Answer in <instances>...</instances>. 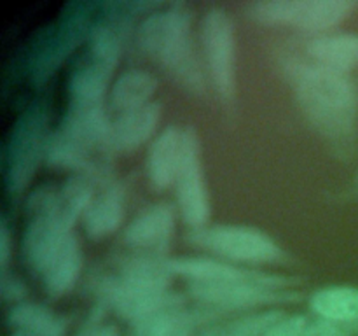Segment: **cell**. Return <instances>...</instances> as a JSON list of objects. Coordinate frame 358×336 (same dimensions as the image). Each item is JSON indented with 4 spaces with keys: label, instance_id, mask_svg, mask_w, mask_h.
I'll list each match as a JSON object with an SVG mask.
<instances>
[{
    "label": "cell",
    "instance_id": "7",
    "mask_svg": "<svg viewBox=\"0 0 358 336\" xmlns=\"http://www.w3.org/2000/svg\"><path fill=\"white\" fill-rule=\"evenodd\" d=\"M201 42L213 86L224 100L236 91V44L234 24L226 10L210 9L201 23Z\"/></svg>",
    "mask_w": 358,
    "mask_h": 336
},
{
    "label": "cell",
    "instance_id": "3",
    "mask_svg": "<svg viewBox=\"0 0 358 336\" xmlns=\"http://www.w3.org/2000/svg\"><path fill=\"white\" fill-rule=\"evenodd\" d=\"M171 275L168 262L147 258L129 259L119 275L101 284V293L119 317L136 326L173 300L175 296L168 294Z\"/></svg>",
    "mask_w": 358,
    "mask_h": 336
},
{
    "label": "cell",
    "instance_id": "28",
    "mask_svg": "<svg viewBox=\"0 0 358 336\" xmlns=\"http://www.w3.org/2000/svg\"><path fill=\"white\" fill-rule=\"evenodd\" d=\"M96 336H119V335H117V329H115L114 326H100Z\"/></svg>",
    "mask_w": 358,
    "mask_h": 336
},
{
    "label": "cell",
    "instance_id": "11",
    "mask_svg": "<svg viewBox=\"0 0 358 336\" xmlns=\"http://www.w3.org/2000/svg\"><path fill=\"white\" fill-rule=\"evenodd\" d=\"M93 198L91 182L84 177H73L62 186H45L35 191L28 200V214L48 217L72 231L76 220L84 216Z\"/></svg>",
    "mask_w": 358,
    "mask_h": 336
},
{
    "label": "cell",
    "instance_id": "12",
    "mask_svg": "<svg viewBox=\"0 0 358 336\" xmlns=\"http://www.w3.org/2000/svg\"><path fill=\"white\" fill-rule=\"evenodd\" d=\"M184 158V130L177 126L163 130L152 142L147 156V175L154 189L163 191L177 182Z\"/></svg>",
    "mask_w": 358,
    "mask_h": 336
},
{
    "label": "cell",
    "instance_id": "25",
    "mask_svg": "<svg viewBox=\"0 0 358 336\" xmlns=\"http://www.w3.org/2000/svg\"><path fill=\"white\" fill-rule=\"evenodd\" d=\"M310 328V318L304 315L283 317L266 332V336H306Z\"/></svg>",
    "mask_w": 358,
    "mask_h": 336
},
{
    "label": "cell",
    "instance_id": "24",
    "mask_svg": "<svg viewBox=\"0 0 358 336\" xmlns=\"http://www.w3.org/2000/svg\"><path fill=\"white\" fill-rule=\"evenodd\" d=\"M306 336H358V324H341L317 318L310 321Z\"/></svg>",
    "mask_w": 358,
    "mask_h": 336
},
{
    "label": "cell",
    "instance_id": "30",
    "mask_svg": "<svg viewBox=\"0 0 358 336\" xmlns=\"http://www.w3.org/2000/svg\"><path fill=\"white\" fill-rule=\"evenodd\" d=\"M357 186H358V177H357Z\"/></svg>",
    "mask_w": 358,
    "mask_h": 336
},
{
    "label": "cell",
    "instance_id": "1",
    "mask_svg": "<svg viewBox=\"0 0 358 336\" xmlns=\"http://www.w3.org/2000/svg\"><path fill=\"white\" fill-rule=\"evenodd\" d=\"M285 72L301 108L324 135L334 140L353 135L358 100L348 74L299 58L287 59Z\"/></svg>",
    "mask_w": 358,
    "mask_h": 336
},
{
    "label": "cell",
    "instance_id": "14",
    "mask_svg": "<svg viewBox=\"0 0 358 336\" xmlns=\"http://www.w3.org/2000/svg\"><path fill=\"white\" fill-rule=\"evenodd\" d=\"M112 70L84 56L73 69L69 80V108L72 111H94L103 108L108 79Z\"/></svg>",
    "mask_w": 358,
    "mask_h": 336
},
{
    "label": "cell",
    "instance_id": "18",
    "mask_svg": "<svg viewBox=\"0 0 358 336\" xmlns=\"http://www.w3.org/2000/svg\"><path fill=\"white\" fill-rule=\"evenodd\" d=\"M306 49L315 63L336 72L348 74L358 65L357 34L320 35L311 38Z\"/></svg>",
    "mask_w": 358,
    "mask_h": 336
},
{
    "label": "cell",
    "instance_id": "4",
    "mask_svg": "<svg viewBox=\"0 0 358 336\" xmlns=\"http://www.w3.org/2000/svg\"><path fill=\"white\" fill-rule=\"evenodd\" d=\"M93 10L94 4L90 2H72L63 9L58 23L45 31L34 51L31 79L35 84L45 83L76 51L77 46L90 37Z\"/></svg>",
    "mask_w": 358,
    "mask_h": 336
},
{
    "label": "cell",
    "instance_id": "21",
    "mask_svg": "<svg viewBox=\"0 0 358 336\" xmlns=\"http://www.w3.org/2000/svg\"><path fill=\"white\" fill-rule=\"evenodd\" d=\"M157 91V79L145 70L133 69L117 77L110 91V105L115 112L135 111L150 104V97Z\"/></svg>",
    "mask_w": 358,
    "mask_h": 336
},
{
    "label": "cell",
    "instance_id": "29",
    "mask_svg": "<svg viewBox=\"0 0 358 336\" xmlns=\"http://www.w3.org/2000/svg\"><path fill=\"white\" fill-rule=\"evenodd\" d=\"M13 336H23V335H20V332H16V335H13Z\"/></svg>",
    "mask_w": 358,
    "mask_h": 336
},
{
    "label": "cell",
    "instance_id": "22",
    "mask_svg": "<svg viewBox=\"0 0 358 336\" xmlns=\"http://www.w3.org/2000/svg\"><path fill=\"white\" fill-rule=\"evenodd\" d=\"M9 321L17 332L23 336H63L65 322L48 310L45 307L35 303H21L13 307Z\"/></svg>",
    "mask_w": 358,
    "mask_h": 336
},
{
    "label": "cell",
    "instance_id": "27",
    "mask_svg": "<svg viewBox=\"0 0 358 336\" xmlns=\"http://www.w3.org/2000/svg\"><path fill=\"white\" fill-rule=\"evenodd\" d=\"M96 322H98L96 318H93V321L87 322V324L84 326L79 332H77V336H96L98 329H100V326H98Z\"/></svg>",
    "mask_w": 358,
    "mask_h": 336
},
{
    "label": "cell",
    "instance_id": "9",
    "mask_svg": "<svg viewBox=\"0 0 358 336\" xmlns=\"http://www.w3.org/2000/svg\"><path fill=\"white\" fill-rule=\"evenodd\" d=\"M285 284L282 276L257 273L252 279L234 280V282L191 284V293L196 300L212 307L240 310V308H254L276 301L292 300V294L282 293Z\"/></svg>",
    "mask_w": 358,
    "mask_h": 336
},
{
    "label": "cell",
    "instance_id": "20",
    "mask_svg": "<svg viewBox=\"0 0 358 336\" xmlns=\"http://www.w3.org/2000/svg\"><path fill=\"white\" fill-rule=\"evenodd\" d=\"M310 304L318 318L341 324H358V287H325L311 296Z\"/></svg>",
    "mask_w": 358,
    "mask_h": 336
},
{
    "label": "cell",
    "instance_id": "16",
    "mask_svg": "<svg viewBox=\"0 0 358 336\" xmlns=\"http://www.w3.org/2000/svg\"><path fill=\"white\" fill-rule=\"evenodd\" d=\"M175 227L173 209L166 203L149 206L128 224L124 241L136 248L159 247L170 240Z\"/></svg>",
    "mask_w": 358,
    "mask_h": 336
},
{
    "label": "cell",
    "instance_id": "8",
    "mask_svg": "<svg viewBox=\"0 0 358 336\" xmlns=\"http://www.w3.org/2000/svg\"><path fill=\"white\" fill-rule=\"evenodd\" d=\"M191 241L220 258L241 262H271L282 255L271 237L248 226L199 227L191 234Z\"/></svg>",
    "mask_w": 358,
    "mask_h": 336
},
{
    "label": "cell",
    "instance_id": "2",
    "mask_svg": "<svg viewBox=\"0 0 358 336\" xmlns=\"http://www.w3.org/2000/svg\"><path fill=\"white\" fill-rule=\"evenodd\" d=\"M138 44L185 88L203 90V76L191 41V16L185 6L171 4L149 14L138 28Z\"/></svg>",
    "mask_w": 358,
    "mask_h": 336
},
{
    "label": "cell",
    "instance_id": "26",
    "mask_svg": "<svg viewBox=\"0 0 358 336\" xmlns=\"http://www.w3.org/2000/svg\"><path fill=\"white\" fill-rule=\"evenodd\" d=\"M10 258V233L7 224H2V230H0V266H2V275L7 270V262Z\"/></svg>",
    "mask_w": 358,
    "mask_h": 336
},
{
    "label": "cell",
    "instance_id": "17",
    "mask_svg": "<svg viewBox=\"0 0 358 336\" xmlns=\"http://www.w3.org/2000/svg\"><path fill=\"white\" fill-rule=\"evenodd\" d=\"M124 192L119 186H110L101 195L94 196L84 212V230L93 240H101L114 233L124 219Z\"/></svg>",
    "mask_w": 358,
    "mask_h": 336
},
{
    "label": "cell",
    "instance_id": "19",
    "mask_svg": "<svg viewBox=\"0 0 358 336\" xmlns=\"http://www.w3.org/2000/svg\"><path fill=\"white\" fill-rule=\"evenodd\" d=\"M168 265H170L171 273L185 276L191 280V284L234 282V280L252 279L259 273L206 258H178Z\"/></svg>",
    "mask_w": 358,
    "mask_h": 336
},
{
    "label": "cell",
    "instance_id": "13",
    "mask_svg": "<svg viewBox=\"0 0 358 336\" xmlns=\"http://www.w3.org/2000/svg\"><path fill=\"white\" fill-rule=\"evenodd\" d=\"M163 108L156 102L122 112L110 125V149L117 153H131L147 142L156 132Z\"/></svg>",
    "mask_w": 358,
    "mask_h": 336
},
{
    "label": "cell",
    "instance_id": "23",
    "mask_svg": "<svg viewBox=\"0 0 358 336\" xmlns=\"http://www.w3.org/2000/svg\"><path fill=\"white\" fill-rule=\"evenodd\" d=\"M48 161L69 170H93V149L59 130L48 144Z\"/></svg>",
    "mask_w": 358,
    "mask_h": 336
},
{
    "label": "cell",
    "instance_id": "5",
    "mask_svg": "<svg viewBox=\"0 0 358 336\" xmlns=\"http://www.w3.org/2000/svg\"><path fill=\"white\" fill-rule=\"evenodd\" d=\"M45 142V114L41 107H30L13 126L6 149V188L9 195H20L37 172Z\"/></svg>",
    "mask_w": 358,
    "mask_h": 336
},
{
    "label": "cell",
    "instance_id": "15",
    "mask_svg": "<svg viewBox=\"0 0 358 336\" xmlns=\"http://www.w3.org/2000/svg\"><path fill=\"white\" fill-rule=\"evenodd\" d=\"M80 270H83V254H80L79 240L76 234L70 233L52 252L38 275L44 282L45 290L51 296L59 298L73 289Z\"/></svg>",
    "mask_w": 358,
    "mask_h": 336
},
{
    "label": "cell",
    "instance_id": "10",
    "mask_svg": "<svg viewBox=\"0 0 358 336\" xmlns=\"http://www.w3.org/2000/svg\"><path fill=\"white\" fill-rule=\"evenodd\" d=\"M175 184L178 206L185 223L196 230L205 227L210 217V202L203 175L201 144L192 128L184 130V158Z\"/></svg>",
    "mask_w": 358,
    "mask_h": 336
},
{
    "label": "cell",
    "instance_id": "6",
    "mask_svg": "<svg viewBox=\"0 0 358 336\" xmlns=\"http://www.w3.org/2000/svg\"><path fill=\"white\" fill-rule=\"evenodd\" d=\"M355 2L348 0H273L250 6V16L266 24H289L306 31H324L345 21Z\"/></svg>",
    "mask_w": 358,
    "mask_h": 336
}]
</instances>
